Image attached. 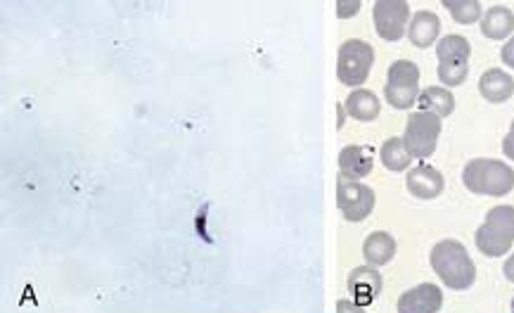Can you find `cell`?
Masks as SVG:
<instances>
[{"label":"cell","instance_id":"obj_1","mask_svg":"<svg viewBox=\"0 0 514 313\" xmlns=\"http://www.w3.org/2000/svg\"><path fill=\"white\" fill-rule=\"evenodd\" d=\"M432 268L441 283L451 290H467L477 280V266L469 257L467 247L458 240H441L429 254Z\"/></svg>","mask_w":514,"mask_h":313},{"label":"cell","instance_id":"obj_2","mask_svg":"<svg viewBox=\"0 0 514 313\" xmlns=\"http://www.w3.org/2000/svg\"><path fill=\"white\" fill-rule=\"evenodd\" d=\"M462 183L474 195L505 197L514 188V171L500 159H472L462 169Z\"/></svg>","mask_w":514,"mask_h":313},{"label":"cell","instance_id":"obj_3","mask_svg":"<svg viewBox=\"0 0 514 313\" xmlns=\"http://www.w3.org/2000/svg\"><path fill=\"white\" fill-rule=\"evenodd\" d=\"M474 242L484 257H505L514 242V207H507V204L493 207L474 235Z\"/></svg>","mask_w":514,"mask_h":313},{"label":"cell","instance_id":"obj_4","mask_svg":"<svg viewBox=\"0 0 514 313\" xmlns=\"http://www.w3.org/2000/svg\"><path fill=\"white\" fill-rule=\"evenodd\" d=\"M420 67L410 60H396L389 67L384 98L394 110H410L420 98Z\"/></svg>","mask_w":514,"mask_h":313},{"label":"cell","instance_id":"obj_5","mask_svg":"<svg viewBox=\"0 0 514 313\" xmlns=\"http://www.w3.org/2000/svg\"><path fill=\"white\" fill-rule=\"evenodd\" d=\"M436 57H439V79L443 86H462L469 74V57H472V46L465 36H446L436 46Z\"/></svg>","mask_w":514,"mask_h":313},{"label":"cell","instance_id":"obj_6","mask_svg":"<svg viewBox=\"0 0 514 313\" xmlns=\"http://www.w3.org/2000/svg\"><path fill=\"white\" fill-rule=\"evenodd\" d=\"M372 62H375V48L361 38H351L339 48L337 55V76L344 86H351L356 91L368 81Z\"/></svg>","mask_w":514,"mask_h":313},{"label":"cell","instance_id":"obj_7","mask_svg":"<svg viewBox=\"0 0 514 313\" xmlns=\"http://www.w3.org/2000/svg\"><path fill=\"white\" fill-rule=\"evenodd\" d=\"M441 136V119L432 112H413L406 121V133H403V143L410 157L427 159L434 155L436 143Z\"/></svg>","mask_w":514,"mask_h":313},{"label":"cell","instance_id":"obj_8","mask_svg":"<svg viewBox=\"0 0 514 313\" xmlns=\"http://www.w3.org/2000/svg\"><path fill=\"white\" fill-rule=\"evenodd\" d=\"M375 193L370 185L361 181H351V178H337V207L344 214L346 221L361 223L368 219L375 209Z\"/></svg>","mask_w":514,"mask_h":313},{"label":"cell","instance_id":"obj_9","mask_svg":"<svg viewBox=\"0 0 514 313\" xmlns=\"http://www.w3.org/2000/svg\"><path fill=\"white\" fill-rule=\"evenodd\" d=\"M372 19L379 38L384 41H401L408 34L410 22V5L406 0H377L372 5Z\"/></svg>","mask_w":514,"mask_h":313},{"label":"cell","instance_id":"obj_10","mask_svg":"<svg viewBox=\"0 0 514 313\" xmlns=\"http://www.w3.org/2000/svg\"><path fill=\"white\" fill-rule=\"evenodd\" d=\"M443 306V292L432 283L410 287L398 299V313H439Z\"/></svg>","mask_w":514,"mask_h":313},{"label":"cell","instance_id":"obj_11","mask_svg":"<svg viewBox=\"0 0 514 313\" xmlns=\"http://www.w3.org/2000/svg\"><path fill=\"white\" fill-rule=\"evenodd\" d=\"M349 295L358 306H370L382 292V276L375 266H358L349 273Z\"/></svg>","mask_w":514,"mask_h":313},{"label":"cell","instance_id":"obj_12","mask_svg":"<svg viewBox=\"0 0 514 313\" xmlns=\"http://www.w3.org/2000/svg\"><path fill=\"white\" fill-rule=\"evenodd\" d=\"M443 185H446V181H443L441 171L429 164L415 166L406 176L408 193L417 197V200H436L443 193Z\"/></svg>","mask_w":514,"mask_h":313},{"label":"cell","instance_id":"obj_13","mask_svg":"<svg viewBox=\"0 0 514 313\" xmlns=\"http://www.w3.org/2000/svg\"><path fill=\"white\" fill-rule=\"evenodd\" d=\"M375 164V150L370 145H346L339 152V176L351 178V181H361L372 171Z\"/></svg>","mask_w":514,"mask_h":313},{"label":"cell","instance_id":"obj_14","mask_svg":"<svg viewBox=\"0 0 514 313\" xmlns=\"http://www.w3.org/2000/svg\"><path fill=\"white\" fill-rule=\"evenodd\" d=\"M479 93L481 98L491 102V105H500V102L510 100L514 93L512 76L503 72V69H488L479 79Z\"/></svg>","mask_w":514,"mask_h":313},{"label":"cell","instance_id":"obj_15","mask_svg":"<svg viewBox=\"0 0 514 313\" xmlns=\"http://www.w3.org/2000/svg\"><path fill=\"white\" fill-rule=\"evenodd\" d=\"M441 34V19L429 10L415 12V17L410 19L408 38L415 48H429Z\"/></svg>","mask_w":514,"mask_h":313},{"label":"cell","instance_id":"obj_16","mask_svg":"<svg viewBox=\"0 0 514 313\" xmlns=\"http://www.w3.org/2000/svg\"><path fill=\"white\" fill-rule=\"evenodd\" d=\"M363 257L368 261V266L375 268L391 264V259L396 257V240L384 231L370 233L363 242Z\"/></svg>","mask_w":514,"mask_h":313},{"label":"cell","instance_id":"obj_17","mask_svg":"<svg viewBox=\"0 0 514 313\" xmlns=\"http://www.w3.org/2000/svg\"><path fill=\"white\" fill-rule=\"evenodd\" d=\"M514 31V15L505 5H493L491 10H486V15L481 17V34L491 41H505L507 36H512Z\"/></svg>","mask_w":514,"mask_h":313},{"label":"cell","instance_id":"obj_18","mask_svg":"<svg viewBox=\"0 0 514 313\" xmlns=\"http://www.w3.org/2000/svg\"><path fill=\"white\" fill-rule=\"evenodd\" d=\"M344 107L346 112H349V117L358 121H375L379 117V112H382V102H379L377 95L368 91V88H356V91H351Z\"/></svg>","mask_w":514,"mask_h":313},{"label":"cell","instance_id":"obj_19","mask_svg":"<svg viewBox=\"0 0 514 313\" xmlns=\"http://www.w3.org/2000/svg\"><path fill=\"white\" fill-rule=\"evenodd\" d=\"M417 107H420V112H432L439 119H443V117H451L453 114L455 98L448 88L429 86V88H424V91L420 93V98H417Z\"/></svg>","mask_w":514,"mask_h":313},{"label":"cell","instance_id":"obj_20","mask_svg":"<svg viewBox=\"0 0 514 313\" xmlns=\"http://www.w3.org/2000/svg\"><path fill=\"white\" fill-rule=\"evenodd\" d=\"M379 159H382V164L387 166L389 171H406L413 157H410V152L406 150L403 138H389L387 143L382 145V150H379Z\"/></svg>","mask_w":514,"mask_h":313},{"label":"cell","instance_id":"obj_21","mask_svg":"<svg viewBox=\"0 0 514 313\" xmlns=\"http://www.w3.org/2000/svg\"><path fill=\"white\" fill-rule=\"evenodd\" d=\"M443 8L451 12V17L458 24H474L484 15L477 0H443Z\"/></svg>","mask_w":514,"mask_h":313},{"label":"cell","instance_id":"obj_22","mask_svg":"<svg viewBox=\"0 0 514 313\" xmlns=\"http://www.w3.org/2000/svg\"><path fill=\"white\" fill-rule=\"evenodd\" d=\"M358 10H361V3H358V0H353V3H344V0H339V3H337V15L342 19L353 17Z\"/></svg>","mask_w":514,"mask_h":313},{"label":"cell","instance_id":"obj_23","mask_svg":"<svg viewBox=\"0 0 514 313\" xmlns=\"http://www.w3.org/2000/svg\"><path fill=\"white\" fill-rule=\"evenodd\" d=\"M500 60L505 62V67L514 69V36L510 38V41L505 43L503 50H500Z\"/></svg>","mask_w":514,"mask_h":313},{"label":"cell","instance_id":"obj_24","mask_svg":"<svg viewBox=\"0 0 514 313\" xmlns=\"http://www.w3.org/2000/svg\"><path fill=\"white\" fill-rule=\"evenodd\" d=\"M337 313H365L363 306H358L353 299H339Z\"/></svg>","mask_w":514,"mask_h":313},{"label":"cell","instance_id":"obj_25","mask_svg":"<svg viewBox=\"0 0 514 313\" xmlns=\"http://www.w3.org/2000/svg\"><path fill=\"white\" fill-rule=\"evenodd\" d=\"M503 152H505V157L510 159V162H514V121L510 126V133H507L505 140H503Z\"/></svg>","mask_w":514,"mask_h":313},{"label":"cell","instance_id":"obj_26","mask_svg":"<svg viewBox=\"0 0 514 313\" xmlns=\"http://www.w3.org/2000/svg\"><path fill=\"white\" fill-rule=\"evenodd\" d=\"M503 273H505V278L510 280V283H514V254L510 259L505 261V266H503Z\"/></svg>","mask_w":514,"mask_h":313},{"label":"cell","instance_id":"obj_27","mask_svg":"<svg viewBox=\"0 0 514 313\" xmlns=\"http://www.w3.org/2000/svg\"><path fill=\"white\" fill-rule=\"evenodd\" d=\"M510 309H512V313H514V297H512V306H510Z\"/></svg>","mask_w":514,"mask_h":313}]
</instances>
